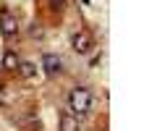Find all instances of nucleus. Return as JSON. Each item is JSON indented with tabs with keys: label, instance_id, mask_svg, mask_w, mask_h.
<instances>
[{
	"label": "nucleus",
	"instance_id": "nucleus-5",
	"mask_svg": "<svg viewBox=\"0 0 157 131\" xmlns=\"http://www.w3.org/2000/svg\"><path fill=\"white\" fill-rule=\"evenodd\" d=\"M58 131H78V118H76L73 113H60Z\"/></svg>",
	"mask_w": 157,
	"mask_h": 131
},
{
	"label": "nucleus",
	"instance_id": "nucleus-9",
	"mask_svg": "<svg viewBox=\"0 0 157 131\" xmlns=\"http://www.w3.org/2000/svg\"><path fill=\"white\" fill-rule=\"evenodd\" d=\"M50 6L55 8V11H60V8H66V0H50Z\"/></svg>",
	"mask_w": 157,
	"mask_h": 131
},
{
	"label": "nucleus",
	"instance_id": "nucleus-3",
	"mask_svg": "<svg viewBox=\"0 0 157 131\" xmlns=\"http://www.w3.org/2000/svg\"><path fill=\"white\" fill-rule=\"evenodd\" d=\"M0 32H3V37H16L18 34V21H16L13 13L0 11Z\"/></svg>",
	"mask_w": 157,
	"mask_h": 131
},
{
	"label": "nucleus",
	"instance_id": "nucleus-4",
	"mask_svg": "<svg viewBox=\"0 0 157 131\" xmlns=\"http://www.w3.org/2000/svg\"><path fill=\"white\" fill-rule=\"evenodd\" d=\"M42 68H45L47 76H58V74L63 71V63H60V58H58V55L45 52V55H42Z\"/></svg>",
	"mask_w": 157,
	"mask_h": 131
},
{
	"label": "nucleus",
	"instance_id": "nucleus-1",
	"mask_svg": "<svg viewBox=\"0 0 157 131\" xmlns=\"http://www.w3.org/2000/svg\"><path fill=\"white\" fill-rule=\"evenodd\" d=\"M68 105H71V110H73V113H78V115L89 113V108H92V94H89V89H84V87L71 89V94H68Z\"/></svg>",
	"mask_w": 157,
	"mask_h": 131
},
{
	"label": "nucleus",
	"instance_id": "nucleus-2",
	"mask_svg": "<svg viewBox=\"0 0 157 131\" xmlns=\"http://www.w3.org/2000/svg\"><path fill=\"white\" fill-rule=\"evenodd\" d=\"M71 47L78 55H86V52H92V47H94V37H92L86 29H81V32H76V34L71 37Z\"/></svg>",
	"mask_w": 157,
	"mask_h": 131
},
{
	"label": "nucleus",
	"instance_id": "nucleus-8",
	"mask_svg": "<svg viewBox=\"0 0 157 131\" xmlns=\"http://www.w3.org/2000/svg\"><path fill=\"white\" fill-rule=\"evenodd\" d=\"M18 74H21V79H26V81H32V79H37V66L34 63H18Z\"/></svg>",
	"mask_w": 157,
	"mask_h": 131
},
{
	"label": "nucleus",
	"instance_id": "nucleus-6",
	"mask_svg": "<svg viewBox=\"0 0 157 131\" xmlns=\"http://www.w3.org/2000/svg\"><path fill=\"white\" fill-rule=\"evenodd\" d=\"M18 63H21V60H18L16 50H6V52H3V68H6V71H16Z\"/></svg>",
	"mask_w": 157,
	"mask_h": 131
},
{
	"label": "nucleus",
	"instance_id": "nucleus-7",
	"mask_svg": "<svg viewBox=\"0 0 157 131\" xmlns=\"http://www.w3.org/2000/svg\"><path fill=\"white\" fill-rule=\"evenodd\" d=\"M0 102L3 105H13L16 102V89L8 84H0Z\"/></svg>",
	"mask_w": 157,
	"mask_h": 131
}]
</instances>
